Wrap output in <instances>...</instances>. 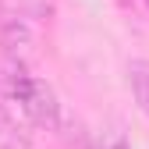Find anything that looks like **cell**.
Instances as JSON below:
<instances>
[{"instance_id":"6","label":"cell","mask_w":149,"mask_h":149,"mask_svg":"<svg viewBox=\"0 0 149 149\" xmlns=\"http://www.w3.org/2000/svg\"><path fill=\"white\" fill-rule=\"evenodd\" d=\"M142 4H146V11H149V0H142Z\"/></svg>"},{"instance_id":"5","label":"cell","mask_w":149,"mask_h":149,"mask_svg":"<svg viewBox=\"0 0 149 149\" xmlns=\"http://www.w3.org/2000/svg\"><path fill=\"white\" fill-rule=\"evenodd\" d=\"M100 149H128V142H124V135H110L100 142Z\"/></svg>"},{"instance_id":"4","label":"cell","mask_w":149,"mask_h":149,"mask_svg":"<svg viewBox=\"0 0 149 149\" xmlns=\"http://www.w3.org/2000/svg\"><path fill=\"white\" fill-rule=\"evenodd\" d=\"M128 85L139 103V110L149 117V61H132L128 64Z\"/></svg>"},{"instance_id":"3","label":"cell","mask_w":149,"mask_h":149,"mask_svg":"<svg viewBox=\"0 0 149 149\" xmlns=\"http://www.w3.org/2000/svg\"><path fill=\"white\" fill-rule=\"evenodd\" d=\"M0 149H32L29 132L14 121V114L0 103Z\"/></svg>"},{"instance_id":"2","label":"cell","mask_w":149,"mask_h":149,"mask_svg":"<svg viewBox=\"0 0 149 149\" xmlns=\"http://www.w3.org/2000/svg\"><path fill=\"white\" fill-rule=\"evenodd\" d=\"M29 82H32V71H29L25 57H14V53H4V50H0V100H4V103H14Z\"/></svg>"},{"instance_id":"1","label":"cell","mask_w":149,"mask_h":149,"mask_svg":"<svg viewBox=\"0 0 149 149\" xmlns=\"http://www.w3.org/2000/svg\"><path fill=\"white\" fill-rule=\"evenodd\" d=\"M18 110L36 124V128H57L61 124V103H57V92H53L50 82L43 78H36L32 74V82L22 89V96L14 100Z\"/></svg>"}]
</instances>
